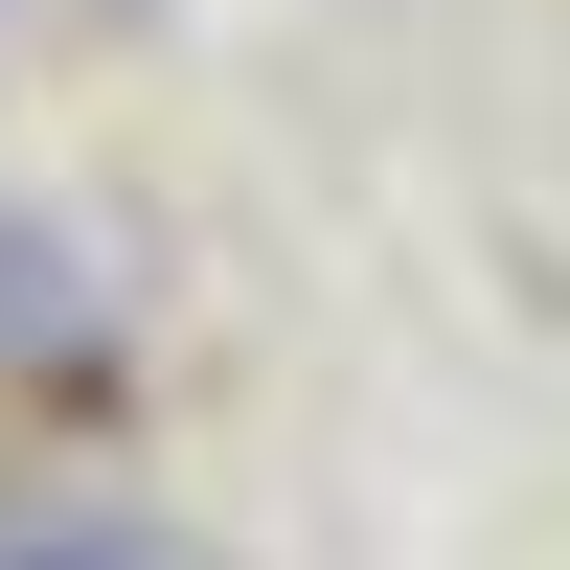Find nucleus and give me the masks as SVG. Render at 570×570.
<instances>
[{"instance_id":"obj_1","label":"nucleus","mask_w":570,"mask_h":570,"mask_svg":"<svg viewBox=\"0 0 570 570\" xmlns=\"http://www.w3.org/2000/svg\"><path fill=\"white\" fill-rule=\"evenodd\" d=\"M0 570H206V548L137 525V502H0Z\"/></svg>"}]
</instances>
